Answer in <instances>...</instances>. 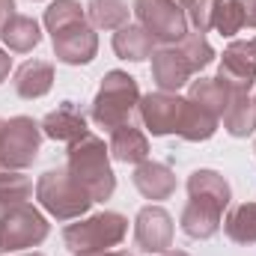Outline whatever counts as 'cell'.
I'll list each match as a JSON object with an SVG mask.
<instances>
[{
    "label": "cell",
    "mask_w": 256,
    "mask_h": 256,
    "mask_svg": "<svg viewBox=\"0 0 256 256\" xmlns=\"http://www.w3.org/2000/svg\"><path fill=\"white\" fill-rule=\"evenodd\" d=\"M137 116L143 128L152 137H182L188 143H202L212 140L214 131L220 126V120L208 110H202L200 104H194L191 98H182L179 92H146L140 96V108Z\"/></svg>",
    "instance_id": "6da1fadb"
},
{
    "label": "cell",
    "mask_w": 256,
    "mask_h": 256,
    "mask_svg": "<svg viewBox=\"0 0 256 256\" xmlns=\"http://www.w3.org/2000/svg\"><path fill=\"white\" fill-rule=\"evenodd\" d=\"M68 173L86 188V194L92 196V202H104L110 200L116 191V173L110 167V149L104 146L102 137H96L92 131L84 134L80 140L68 143Z\"/></svg>",
    "instance_id": "7a4b0ae2"
},
{
    "label": "cell",
    "mask_w": 256,
    "mask_h": 256,
    "mask_svg": "<svg viewBox=\"0 0 256 256\" xmlns=\"http://www.w3.org/2000/svg\"><path fill=\"white\" fill-rule=\"evenodd\" d=\"M137 108H140L137 78H131L128 72L114 68V72H108L102 78V86H98V92H96V98L90 104V120L110 134L120 126L134 122Z\"/></svg>",
    "instance_id": "3957f363"
},
{
    "label": "cell",
    "mask_w": 256,
    "mask_h": 256,
    "mask_svg": "<svg viewBox=\"0 0 256 256\" xmlns=\"http://www.w3.org/2000/svg\"><path fill=\"white\" fill-rule=\"evenodd\" d=\"M36 200L39 206L60 224L68 220H78L90 212L92 206V196L86 194V188L68 173V167H54V170H45L39 179H36Z\"/></svg>",
    "instance_id": "277c9868"
},
{
    "label": "cell",
    "mask_w": 256,
    "mask_h": 256,
    "mask_svg": "<svg viewBox=\"0 0 256 256\" xmlns=\"http://www.w3.org/2000/svg\"><path fill=\"white\" fill-rule=\"evenodd\" d=\"M128 236V218L120 212H98L84 214L63 230V244L72 254H96V250H114Z\"/></svg>",
    "instance_id": "5b68a950"
},
{
    "label": "cell",
    "mask_w": 256,
    "mask_h": 256,
    "mask_svg": "<svg viewBox=\"0 0 256 256\" xmlns=\"http://www.w3.org/2000/svg\"><path fill=\"white\" fill-rule=\"evenodd\" d=\"M48 236H51L48 218L30 202H21L6 214H0V254L9 256L27 248H39Z\"/></svg>",
    "instance_id": "8992f818"
},
{
    "label": "cell",
    "mask_w": 256,
    "mask_h": 256,
    "mask_svg": "<svg viewBox=\"0 0 256 256\" xmlns=\"http://www.w3.org/2000/svg\"><path fill=\"white\" fill-rule=\"evenodd\" d=\"M42 128L33 116H12L6 120L0 137V170H27L36 164L42 149Z\"/></svg>",
    "instance_id": "52a82bcc"
},
{
    "label": "cell",
    "mask_w": 256,
    "mask_h": 256,
    "mask_svg": "<svg viewBox=\"0 0 256 256\" xmlns=\"http://www.w3.org/2000/svg\"><path fill=\"white\" fill-rule=\"evenodd\" d=\"M131 9L158 45H176L188 36V12L176 0H134Z\"/></svg>",
    "instance_id": "ba28073f"
},
{
    "label": "cell",
    "mask_w": 256,
    "mask_h": 256,
    "mask_svg": "<svg viewBox=\"0 0 256 256\" xmlns=\"http://www.w3.org/2000/svg\"><path fill=\"white\" fill-rule=\"evenodd\" d=\"M173 232H176V224H173V214L161 206H143L134 218V244L143 250V254H164L173 248Z\"/></svg>",
    "instance_id": "9c48e42d"
},
{
    "label": "cell",
    "mask_w": 256,
    "mask_h": 256,
    "mask_svg": "<svg viewBox=\"0 0 256 256\" xmlns=\"http://www.w3.org/2000/svg\"><path fill=\"white\" fill-rule=\"evenodd\" d=\"M51 45H54V57L66 66H86L98 54V36L90 21H78L51 33Z\"/></svg>",
    "instance_id": "30bf717a"
},
{
    "label": "cell",
    "mask_w": 256,
    "mask_h": 256,
    "mask_svg": "<svg viewBox=\"0 0 256 256\" xmlns=\"http://www.w3.org/2000/svg\"><path fill=\"white\" fill-rule=\"evenodd\" d=\"M218 80L230 86L232 92H250L256 84V60L248 42H232L224 48V57L218 66Z\"/></svg>",
    "instance_id": "8fae6325"
},
{
    "label": "cell",
    "mask_w": 256,
    "mask_h": 256,
    "mask_svg": "<svg viewBox=\"0 0 256 256\" xmlns=\"http://www.w3.org/2000/svg\"><path fill=\"white\" fill-rule=\"evenodd\" d=\"M42 134L48 140L57 143H74L84 134H90V116L78 102H60L51 114H45V120L39 122Z\"/></svg>",
    "instance_id": "7c38bea8"
},
{
    "label": "cell",
    "mask_w": 256,
    "mask_h": 256,
    "mask_svg": "<svg viewBox=\"0 0 256 256\" xmlns=\"http://www.w3.org/2000/svg\"><path fill=\"white\" fill-rule=\"evenodd\" d=\"M194 72L179 54L176 45H164L152 54V80L161 92H179L185 84H191Z\"/></svg>",
    "instance_id": "4fadbf2b"
},
{
    "label": "cell",
    "mask_w": 256,
    "mask_h": 256,
    "mask_svg": "<svg viewBox=\"0 0 256 256\" xmlns=\"http://www.w3.org/2000/svg\"><path fill=\"white\" fill-rule=\"evenodd\" d=\"M131 182L140 191V196H146L152 202L170 200L176 194V173L167 164H161V161H149L146 158L143 164H137L134 173H131Z\"/></svg>",
    "instance_id": "5bb4252c"
},
{
    "label": "cell",
    "mask_w": 256,
    "mask_h": 256,
    "mask_svg": "<svg viewBox=\"0 0 256 256\" xmlns=\"http://www.w3.org/2000/svg\"><path fill=\"white\" fill-rule=\"evenodd\" d=\"M220 218H224V208H218V206H212L206 200H188L182 214H179V226H182V232L188 238L206 242V238L218 236Z\"/></svg>",
    "instance_id": "9a60e30c"
},
{
    "label": "cell",
    "mask_w": 256,
    "mask_h": 256,
    "mask_svg": "<svg viewBox=\"0 0 256 256\" xmlns=\"http://www.w3.org/2000/svg\"><path fill=\"white\" fill-rule=\"evenodd\" d=\"M12 86H15V96L24 98V102L48 96L51 86H54V63H48V60H27V63H21L15 68Z\"/></svg>",
    "instance_id": "2e32d148"
},
{
    "label": "cell",
    "mask_w": 256,
    "mask_h": 256,
    "mask_svg": "<svg viewBox=\"0 0 256 256\" xmlns=\"http://www.w3.org/2000/svg\"><path fill=\"white\" fill-rule=\"evenodd\" d=\"M185 188H188V200H206V202H212L218 208H226L232 202L230 182L218 170H208V167L194 170L191 176H188V182H185Z\"/></svg>",
    "instance_id": "e0dca14e"
},
{
    "label": "cell",
    "mask_w": 256,
    "mask_h": 256,
    "mask_svg": "<svg viewBox=\"0 0 256 256\" xmlns=\"http://www.w3.org/2000/svg\"><path fill=\"white\" fill-rule=\"evenodd\" d=\"M108 149H110L114 161L137 167V164H143L149 158V137H146V131H140L134 122H128V126H120L116 131H110Z\"/></svg>",
    "instance_id": "ac0fdd59"
},
{
    "label": "cell",
    "mask_w": 256,
    "mask_h": 256,
    "mask_svg": "<svg viewBox=\"0 0 256 256\" xmlns=\"http://www.w3.org/2000/svg\"><path fill=\"white\" fill-rule=\"evenodd\" d=\"M158 42L152 39V33L140 24H126L114 33V51L120 60H128V63H146L152 60V54L158 51L155 48Z\"/></svg>",
    "instance_id": "d6986e66"
},
{
    "label": "cell",
    "mask_w": 256,
    "mask_h": 256,
    "mask_svg": "<svg viewBox=\"0 0 256 256\" xmlns=\"http://www.w3.org/2000/svg\"><path fill=\"white\" fill-rule=\"evenodd\" d=\"M0 42H3L6 51H12V54H30L33 48L42 45V27H39L36 18L15 12V15L0 27Z\"/></svg>",
    "instance_id": "ffe728a7"
},
{
    "label": "cell",
    "mask_w": 256,
    "mask_h": 256,
    "mask_svg": "<svg viewBox=\"0 0 256 256\" xmlns=\"http://www.w3.org/2000/svg\"><path fill=\"white\" fill-rule=\"evenodd\" d=\"M224 122V131L230 137H250L256 131V108H254V98L248 92H232L230 96V104L220 116Z\"/></svg>",
    "instance_id": "44dd1931"
},
{
    "label": "cell",
    "mask_w": 256,
    "mask_h": 256,
    "mask_svg": "<svg viewBox=\"0 0 256 256\" xmlns=\"http://www.w3.org/2000/svg\"><path fill=\"white\" fill-rule=\"evenodd\" d=\"M230 96H232V90L224 86L218 78H196V80H191V86H188V98H191L194 104H200L202 110L214 114L218 120L224 116V110L230 104Z\"/></svg>",
    "instance_id": "7402d4cb"
},
{
    "label": "cell",
    "mask_w": 256,
    "mask_h": 256,
    "mask_svg": "<svg viewBox=\"0 0 256 256\" xmlns=\"http://www.w3.org/2000/svg\"><path fill=\"white\" fill-rule=\"evenodd\" d=\"M224 232L230 242L250 248L256 244V202H238L230 208L226 220H224Z\"/></svg>",
    "instance_id": "603a6c76"
},
{
    "label": "cell",
    "mask_w": 256,
    "mask_h": 256,
    "mask_svg": "<svg viewBox=\"0 0 256 256\" xmlns=\"http://www.w3.org/2000/svg\"><path fill=\"white\" fill-rule=\"evenodd\" d=\"M128 3L126 0H90L86 3V21L96 30H120L128 24Z\"/></svg>",
    "instance_id": "cb8c5ba5"
},
{
    "label": "cell",
    "mask_w": 256,
    "mask_h": 256,
    "mask_svg": "<svg viewBox=\"0 0 256 256\" xmlns=\"http://www.w3.org/2000/svg\"><path fill=\"white\" fill-rule=\"evenodd\" d=\"M33 191V179L24 176V170H0V214L27 202Z\"/></svg>",
    "instance_id": "d4e9b609"
},
{
    "label": "cell",
    "mask_w": 256,
    "mask_h": 256,
    "mask_svg": "<svg viewBox=\"0 0 256 256\" xmlns=\"http://www.w3.org/2000/svg\"><path fill=\"white\" fill-rule=\"evenodd\" d=\"M176 48H179V54L185 57V63L191 66L194 74H200L202 68H208V66L214 63V48L208 45L206 33L188 30V36H185L182 42H176Z\"/></svg>",
    "instance_id": "484cf974"
},
{
    "label": "cell",
    "mask_w": 256,
    "mask_h": 256,
    "mask_svg": "<svg viewBox=\"0 0 256 256\" xmlns=\"http://www.w3.org/2000/svg\"><path fill=\"white\" fill-rule=\"evenodd\" d=\"M45 30L48 33H57L68 24H78V21H86V6H80L78 0H54L48 9H45Z\"/></svg>",
    "instance_id": "4316f807"
},
{
    "label": "cell",
    "mask_w": 256,
    "mask_h": 256,
    "mask_svg": "<svg viewBox=\"0 0 256 256\" xmlns=\"http://www.w3.org/2000/svg\"><path fill=\"white\" fill-rule=\"evenodd\" d=\"M244 27V6L242 0H224L214 12V30L220 36H236Z\"/></svg>",
    "instance_id": "83f0119b"
},
{
    "label": "cell",
    "mask_w": 256,
    "mask_h": 256,
    "mask_svg": "<svg viewBox=\"0 0 256 256\" xmlns=\"http://www.w3.org/2000/svg\"><path fill=\"white\" fill-rule=\"evenodd\" d=\"M224 0H194L188 6V24L196 33H208L214 30V12Z\"/></svg>",
    "instance_id": "f1b7e54d"
},
{
    "label": "cell",
    "mask_w": 256,
    "mask_h": 256,
    "mask_svg": "<svg viewBox=\"0 0 256 256\" xmlns=\"http://www.w3.org/2000/svg\"><path fill=\"white\" fill-rule=\"evenodd\" d=\"M9 72H12V57H9V51H6V48H0V86L6 84Z\"/></svg>",
    "instance_id": "f546056e"
},
{
    "label": "cell",
    "mask_w": 256,
    "mask_h": 256,
    "mask_svg": "<svg viewBox=\"0 0 256 256\" xmlns=\"http://www.w3.org/2000/svg\"><path fill=\"white\" fill-rule=\"evenodd\" d=\"M244 6V27H256V0H242Z\"/></svg>",
    "instance_id": "4dcf8cb0"
},
{
    "label": "cell",
    "mask_w": 256,
    "mask_h": 256,
    "mask_svg": "<svg viewBox=\"0 0 256 256\" xmlns=\"http://www.w3.org/2000/svg\"><path fill=\"white\" fill-rule=\"evenodd\" d=\"M15 15V0H0V27Z\"/></svg>",
    "instance_id": "1f68e13d"
},
{
    "label": "cell",
    "mask_w": 256,
    "mask_h": 256,
    "mask_svg": "<svg viewBox=\"0 0 256 256\" xmlns=\"http://www.w3.org/2000/svg\"><path fill=\"white\" fill-rule=\"evenodd\" d=\"M74 256H131L128 250H96V254H74Z\"/></svg>",
    "instance_id": "d6a6232c"
},
{
    "label": "cell",
    "mask_w": 256,
    "mask_h": 256,
    "mask_svg": "<svg viewBox=\"0 0 256 256\" xmlns=\"http://www.w3.org/2000/svg\"><path fill=\"white\" fill-rule=\"evenodd\" d=\"M158 256H191V254H185V250H164V254H158Z\"/></svg>",
    "instance_id": "836d02e7"
},
{
    "label": "cell",
    "mask_w": 256,
    "mask_h": 256,
    "mask_svg": "<svg viewBox=\"0 0 256 256\" xmlns=\"http://www.w3.org/2000/svg\"><path fill=\"white\" fill-rule=\"evenodd\" d=\"M176 3H179V6H182V9H185V12H188V6H191L194 0H176Z\"/></svg>",
    "instance_id": "e575fe53"
},
{
    "label": "cell",
    "mask_w": 256,
    "mask_h": 256,
    "mask_svg": "<svg viewBox=\"0 0 256 256\" xmlns=\"http://www.w3.org/2000/svg\"><path fill=\"white\" fill-rule=\"evenodd\" d=\"M248 45H250V54H254V60H256V36L250 39V42H248Z\"/></svg>",
    "instance_id": "d590c367"
},
{
    "label": "cell",
    "mask_w": 256,
    "mask_h": 256,
    "mask_svg": "<svg viewBox=\"0 0 256 256\" xmlns=\"http://www.w3.org/2000/svg\"><path fill=\"white\" fill-rule=\"evenodd\" d=\"M3 128H6V120H0V137H3Z\"/></svg>",
    "instance_id": "8d00e7d4"
},
{
    "label": "cell",
    "mask_w": 256,
    "mask_h": 256,
    "mask_svg": "<svg viewBox=\"0 0 256 256\" xmlns=\"http://www.w3.org/2000/svg\"><path fill=\"white\" fill-rule=\"evenodd\" d=\"M21 256H45V254H36V250H33V254H21Z\"/></svg>",
    "instance_id": "74e56055"
},
{
    "label": "cell",
    "mask_w": 256,
    "mask_h": 256,
    "mask_svg": "<svg viewBox=\"0 0 256 256\" xmlns=\"http://www.w3.org/2000/svg\"><path fill=\"white\" fill-rule=\"evenodd\" d=\"M254 108H256V98H254Z\"/></svg>",
    "instance_id": "f35d334b"
},
{
    "label": "cell",
    "mask_w": 256,
    "mask_h": 256,
    "mask_svg": "<svg viewBox=\"0 0 256 256\" xmlns=\"http://www.w3.org/2000/svg\"><path fill=\"white\" fill-rule=\"evenodd\" d=\"M254 152H256V143H254Z\"/></svg>",
    "instance_id": "ab89813d"
}]
</instances>
